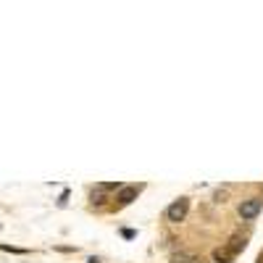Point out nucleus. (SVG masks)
Wrapping results in <instances>:
<instances>
[{
  "label": "nucleus",
  "mask_w": 263,
  "mask_h": 263,
  "mask_svg": "<svg viewBox=\"0 0 263 263\" xmlns=\"http://www.w3.org/2000/svg\"><path fill=\"white\" fill-rule=\"evenodd\" d=\"M90 200H92V205H103L108 197H105V192H103V190H95V192L90 195Z\"/></svg>",
  "instance_id": "0eeeda50"
},
{
  "label": "nucleus",
  "mask_w": 263,
  "mask_h": 263,
  "mask_svg": "<svg viewBox=\"0 0 263 263\" xmlns=\"http://www.w3.org/2000/svg\"><path fill=\"white\" fill-rule=\"evenodd\" d=\"M213 261L216 263H231V261H234V255H231L227 247H219V250H213Z\"/></svg>",
  "instance_id": "423d86ee"
},
{
  "label": "nucleus",
  "mask_w": 263,
  "mask_h": 263,
  "mask_svg": "<svg viewBox=\"0 0 263 263\" xmlns=\"http://www.w3.org/2000/svg\"><path fill=\"white\" fill-rule=\"evenodd\" d=\"M261 208H263V200L261 197H247L239 203V219L242 221H253L255 216L261 213Z\"/></svg>",
  "instance_id": "f03ea898"
},
{
  "label": "nucleus",
  "mask_w": 263,
  "mask_h": 263,
  "mask_svg": "<svg viewBox=\"0 0 263 263\" xmlns=\"http://www.w3.org/2000/svg\"><path fill=\"white\" fill-rule=\"evenodd\" d=\"M245 245H247V239H245L242 234H234V237H231V239H229V242L224 245V247H227V250H229V253H231V255H234V258H237V255L245 250Z\"/></svg>",
  "instance_id": "20e7f679"
},
{
  "label": "nucleus",
  "mask_w": 263,
  "mask_h": 263,
  "mask_svg": "<svg viewBox=\"0 0 263 263\" xmlns=\"http://www.w3.org/2000/svg\"><path fill=\"white\" fill-rule=\"evenodd\" d=\"M261 263H263V261H261Z\"/></svg>",
  "instance_id": "6e6552de"
},
{
  "label": "nucleus",
  "mask_w": 263,
  "mask_h": 263,
  "mask_svg": "<svg viewBox=\"0 0 263 263\" xmlns=\"http://www.w3.org/2000/svg\"><path fill=\"white\" fill-rule=\"evenodd\" d=\"M142 190H145V184H121L116 200H119V205H129V203H134Z\"/></svg>",
  "instance_id": "7ed1b4c3"
},
{
  "label": "nucleus",
  "mask_w": 263,
  "mask_h": 263,
  "mask_svg": "<svg viewBox=\"0 0 263 263\" xmlns=\"http://www.w3.org/2000/svg\"><path fill=\"white\" fill-rule=\"evenodd\" d=\"M187 211H190V200H187V197L174 200V203L166 208V221L179 224V221H184V216H187Z\"/></svg>",
  "instance_id": "f257e3e1"
},
{
  "label": "nucleus",
  "mask_w": 263,
  "mask_h": 263,
  "mask_svg": "<svg viewBox=\"0 0 263 263\" xmlns=\"http://www.w3.org/2000/svg\"><path fill=\"white\" fill-rule=\"evenodd\" d=\"M171 263H197V255H195V253H184V250H179V253L171 255Z\"/></svg>",
  "instance_id": "39448f33"
}]
</instances>
